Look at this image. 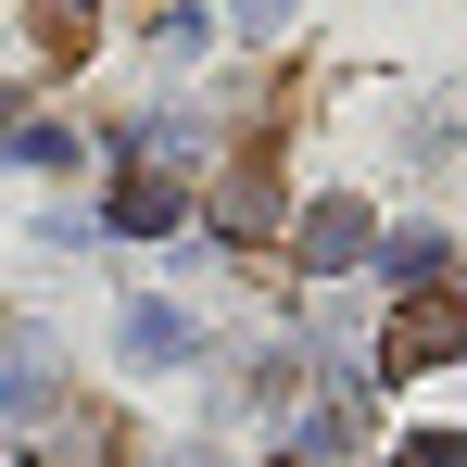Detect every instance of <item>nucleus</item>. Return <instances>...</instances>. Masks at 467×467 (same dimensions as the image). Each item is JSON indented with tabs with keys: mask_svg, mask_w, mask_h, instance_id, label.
<instances>
[{
	"mask_svg": "<svg viewBox=\"0 0 467 467\" xmlns=\"http://www.w3.org/2000/svg\"><path fill=\"white\" fill-rule=\"evenodd\" d=\"M455 354H467V304H442V291L391 304V328H379V367H391V379H430V367H455Z\"/></svg>",
	"mask_w": 467,
	"mask_h": 467,
	"instance_id": "f257e3e1",
	"label": "nucleus"
},
{
	"mask_svg": "<svg viewBox=\"0 0 467 467\" xmlns=\"http://www.w3.org/2000/svg\"><path fill=\"white\" fill-rule=\"evenodd\" d=\"M26 467H127V417H114V404H64V417L26 442Z\"/></svg>",
	"mask_w": 467,
	"mask_h": 467,
	"instance_id": "f03ea898",
	"label": "nucleus"
},
{
	"mask_svg": "<svg viewBox=\"0 0 467 467\" xmlns=\"http://www.w3.org/2000/svg\"><path fill=\"white\" fill-rule=\"evenodd\" d=\"M101 215H114V228H127V240H164V228H177V215H190V190H177V177H164V164H127V177H114V202H101Z\"/></svg>",
	"mask_w": 467,
	"mask_h": 467,
	"instance_id": "7ed1b4c3",
	"label": "nucleus"
},
{
	"mask_svg": "<svg viewBox=\"0 0 467 467\" xmlns=\"http://www.w3.org/2000/svg\"><path fill=\"white\" fill-rule=\"evenodd\" d=\"M215 228H228V240H265V228H278V164H265V152H240V164H228Z\"/></svg>",
	"mask_w": 467,
	"mask_h": 467,
	"instance_id": "20e7f679",
	"label": "nucleus"
},
{
	"mask_svg": "<svg viewBox=\"0 0 467 467\" xmlns=\"http://www.w3.org/2000/svg\"><path fill=\"white\" fill-rule=\"evenodd\" d=\"M367 240H379V228H367V202H341V190H328V202H316L304 228H291V253H304L316 278H328V265H354V253H367Z\"/></svg>",
	"mask_w": 467,
	"mask_h": 467,
	"instance_id": "39448f33",
	"label": "nucleus"
},
{
	"mask_svg": "<svg viewBox=\"0 0 467 467\" xmlns=\"http://www.w3.org/2000/svg\"><path fill=\"white\" fill-rule=\"evenodd\" d=\"M190 354H202V328L177 304H127V367H190Z\"/></svg>",
	"mask_w": 467,
	"mask_h": 467,
	"instance_id": "423d86ee",
	"label": "nucleus"
},
{
	"mask_svg": "<svg viewBox=\"0 0 467 467\" xmlns=\"http://www.w3.org/2000/svg\"><path fill=\"white\" fill-rule=\"evenodd\" d=\"M51 391H64V367H51V341H26V354L0 367V417H64Z\"/></svg>",
	"mask_w": 467,
	"mask_h": 467,
	"instance_id": "0eeeda50",
	"label": "nucleus"
},
{
	"mask_svg": "<svg viewBox=\"0 0 467 467\" xmlns=\"http://www.w3.org/2000/svg\"><path fill=\"white\" fill-rule=\"evenodd\" d=\"M101 38V0H38V64H88Z\"/></svg>",
	"mask_w": 467,
	"mask_h": 467,
	"instance_id": "6e6552de",
	"label": "nucleus"
},
{
	"mask_svg": "<svg viewBox=\"0 0 467 467\" xmlns=\"http://www.w3.org/2000/svg\"><path fill=\"white\" fill-rule=\"evenodd\" d=\"M391 467H467V442H455V430H430V442H404Z\"/></svg>",
	"mask_w": 467,
	"mask_h": 467,
	"instance_id": "1a4fd4ad",
	"label": "nucleus"
},
{
	"mask_svg": "<svg viewBox=\"0 0 467 467\" xmlns=\"http://www.w3.org/2000/svg\"><path fill=\"white\" fill-rule=\"evenodd\" d=\"M228 13H240V26H278V13H291V0H228Z\"/></svg>",
	"mask_w": 467,
	"mask_h": 467,
	"instance_id": "9d476101",
	"label": "nucleus"
},
{
	"mask_svg": "<svg viewBox=\"0 0 467 467\" xmlns=\"http://www.w3.org/2000/svg\"><path fill=\"white\" fill-rule=\"evenodd\" d=\"M13 140H26V127H13V101H0V152H13Z\"/></svg>",
	"mask_w": 467,
	"mask_h": 467,
	"instance_id": "9b49d317",
	"label": "nucleus"
}]
</instances>
